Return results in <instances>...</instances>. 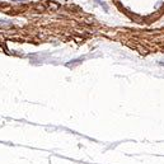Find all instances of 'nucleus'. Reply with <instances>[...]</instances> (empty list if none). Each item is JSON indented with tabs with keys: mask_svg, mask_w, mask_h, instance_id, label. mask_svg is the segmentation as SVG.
<instances>
[{
	"mask_svg": "<svg viewBox=\"0 0 164 164\" xmlns=\"http://www.w3.org/2000/svg\"><path fill=\"white\" fill-rule=\"evenodd\" d=\"M102 1H103V0H96V3H98V4H100Z\"/></svg>",
	"mask_w": 164,
	"mask_h": 164,
	"instance_id": "1",
	"label": "nucleus"
},
{
	"mask_svg": "<svg viewBox=\"0 0 164 164\" xmlns=\"http://www.w3.org/2000/svg\"><path fill=\"white\" fill-rule=\"evenodd\" d=\"M14 1H24V0H14Z\"/></svg>",
	"mask_w": 164,
	"mask_h": 164,
	"instance_id": "2",
	"label": "nucleus"
}]
</instances>
